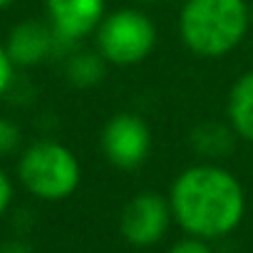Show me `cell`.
Listing matches in <instances>:
<instances>
[{
  "instance_id": "cell-1",
  "label": "cell",
  "mask_w": 253,
  "mask_h": 253,
  "mask_svg": "<svg viewBox=\"0 0 253 253\" xmlns=\"http://www.w3.org/2000/svg\"><path fill=\"white\" fill-rule=\"evenodd\" d=\"M169 204L184 236L204 241L231 236L246 216V194L238 176L211 162L186 167L171 181Z\"/></svg>"
},
{
  "instance_id": "cell-15",
  "label": "cell",
  "mask_w": 253,
  "mask_h": 253,
  "mask_svg": "<svg viewBox=\"0 0 253 253\" xmlns=\"http://www.w3.org/2000/svg\"><path fill=\"white\" fill-rule=\"evenodd\" d=\"M10 204H13V181L3 169H0V216L10 209Z\"/></svg>"
},
{
  "instance_id": "cell-14",
  "label": "cell",
  "mask_w": 253,
  "mask_h": 253,
  "mask_svg": "<svg viewBox=\"0 0 253 253\" xmlns=\"http://www.w3.org/2000/svg\"><path fill=\"white\" fill-rule=\"evenodd\" d=\"M15 70H18V67L13 65L5 42H0V97L8 94V89L13 87V82H15Z\"/></svg>"
},
{
  "instance_id": "cell-18",
  "label": "cell",
  "mask_w": 253,
  "mask_h": 253,
  "mask_svg": "<svg viewBox=\"0 0 253 253\" xmlns=\"http://www.w3.org/2000/svg\"><path fill=\"white\" fill-rule=\"evenodd\" d=\"M142 3H162V0H142Z\"/></svg>"
},
{
  "instance_id": "cell-4",
  "label": "cell",
  "mask_w": 253,
  "mask_h": 253,
  "mask_svg": "<svg viewBox=\"0 0 253 253\" xmlns=\"http://www.w3.org/2000/svg\"><path fill=\"white\" fill-rule=\"evenodd\" d=\"M94 42L107 65L132 67L144 62L157 47V28L147 13L122 8L104 15L94 33Z\"/></svg>"
},
{
  "instance_id": "cell-7",
  "label": "cell",
  "mask_w": 253,
  "mask_h": 253,
  "mask_svg": "<svg viewBox=\"0 0 253 253\" xmlns=\"http://www.w3.org/2000/svg\"><path fill=\"white\" fill-rule=\"evenodd\" d=\"M45 10L62 52L94 35L107 15L104 0H45Z\"/></svg>"
},
{
  "instance_id": "cell-11",
  "label": "cell",
  "mask_w": 253,
  "mask_h": 253,
  "mask_svg": "<svg viewBox=\"0 0 253 253\" xmlns=\"http://www.w3.org/2000/svg\"><path fill=\"white\" fill-rule=\"evenodd\" d=\"M236 132L231 129V124H228V129L221 124H213V122H206L201 126H196V132H194V149L201 152L204 157H221L231 149V142H233Z\"/></svg>"
},
{
  "instance_id": "cell-10",
  "label": "cell",
  "mask_w": 253,
  "mask_h": 253,
  "mask_svg": "<svg viewBox=\"0 0 253 253\" xmlns=\"http://www.w3.org/2000/svg\"><path fill=\"white\" fill-rule=\"evenodd\" d=\"M104 70H107V60L94 50H80V52H72L65 62V77L72 87H80V89H87V87H94L102 82L104 77Z\"/></svg>"
},
{
  "instance_id": "cell-9",
  "label": "cell",
  "mask_w": 253,
  "mask_h": 253,
  "mask_svg": "<svg viewBox=\"0 0 253 253\" xmlns=\"http://www.w3.org/2000/svg\"><path fill=\"white\" fill-rule=\"evenodd\" d=\"M226 117L238 139L253 144V70L243 72L228 92Z\"/></svg>"
},
{
  "instance_id": "cell-3",
  "label": "cell",
  "mask_w": 253,
  "mask_h": 253,
  "mask_svg": "<svg viewBox=\"0 0 253 253\" xmlns=\"http://www.w3.org/2000/svg\"><path fill=\"white\" fill-rule=\"evenodd\" d=\"M18 179L25 191L40 201H65L77 191L82 167L70 147L52 139H38L23 149Z\"/></svg>"
},
{
  "instance_id": "cell-2",
  "label": "cell",
  "mask_w": 253,
  "mask_h": 253,
  "mask_svg": "<svg viewBox=\"0 0 253 253\" xmlns=\"http://www.w3.org/2000/svg\"><path fill=\"white\" fill-rule=\"evenodd\" d=\"M251 5L246 0H184L179 10V38L196 57H223L233 52L248 28Z\"/></svg>"
},
{
  "instance_id": "cell-12",
  "label": "cell",
  "mask_w": 253,
  "mask_h": 253,
  "mask_svg": "<svg viewBox=\"0 0 253 253\" xmlns=\"http://www.w3.org/2000/svg\"><path fill=\"white\" fill-rule=\"evenodd\" d=\"M20 142H23L20 126L13 119H8V117H0V159L15 154Z\"/></svg>"
},
{
  "instance_id": "cell-6",
  "label": "cell",
  "mask_w": 253,
  "mask_h": 253,
  "mask_svg": "<svg viewBox=\"0 0 253 253\" xmlns=\"http://www.w3.org/2000/svg\"><path fill=\"white\" fill-rule=\"evenodd\" d=\"M174 223L169 196L157 191H139L119 211V233L134 248H152L164 241Z\"/></svg>"
},
{
  "instance_id": "cell-13",
  "label": "cell",
  "mask_w": 253,
  "mask_h": 253,
  "mask_svg": "<svg viewBox=\"0 0 253 253\" xmlns=\"http://www.w3.org/2000/svg\"><path fill=\"white\" fill-rule=\"evenodd\" d=\"M167 253H213V248H211V241H204L196 236H184V238L174 241Z\"/></svg>"
},
{
  "instance_id": "cell-16",
  "label": "cell",
  "mask_w": 253,
  "mask_h": 253,
  "mask_svg": "<svg viewBox=\"0 0 253 253\" xmlns=\"http://www.w3.org/2000/svg\"><path fill=\"white\" fill-rule=\"evenodd\" d=\"M0 253H35V248L25 238H10L0 243Z\"/></svg>"
},
{
  "instance_id": "cell-19",
  "label": "cell",
  "mask_w": 253,
  "mask_h": 253,
  "mask_svg": "<svg viewBox=\"0 0 253 253\" xmlns=\"http://www.w3.org/2000/svg\"><path fill=\"white\" fill-rule=\"evenodd\" d=\"M251 20H253V5H251Z\"/></svg>"
},
{
  "instance_id": "cell-8",
  "label": "cell",
  "mask_w": 253,
  "mask_h": 253,
  "mask_svg": "<svg viewBox=\"0 0 253 253\" xmlns=\"http://www.w3.org/2000/svg\"><path fill=\"white\" fill-rule=\"evenodd\" d=\"M5 47H8V55H10V60H13V65L18 70L38 67L45 60H50L57 52H62L60 40L52 33L50 23H40L35 18L18 23L10 30Z\"/></svg>"
},
{
  "instance_id": "cell-17",
  "label": "cell",
  "mask_w": 253,
  "mask_h": 253,
  "mask_svg": "<svg viewBox=\"0 0 253 253\" xmlns=\"http://www.w3.org/2000/svg\"><path fill=\"white\" fill-rule=\"evenodd\" d=\"M15 3V0H0V10H3V8H10Z\"/></svg>"
},
{
  "instance_id": "cell-5",
  "label": "cell",
  "mask_w": 253,
  "mask_h": 253,
  "mask_svg": "<svg viewBox=\"0 0 253 253\" xmlns=\"http://www.w3.org/2000/svg\"><path fill=\"white\" fill-rule=\"evenodd\" d=\"M99 147L112 167L132 171L139 169L152 154V129L139 114L117 112L102 126Z\"/></svg>"
}]
</instances>
